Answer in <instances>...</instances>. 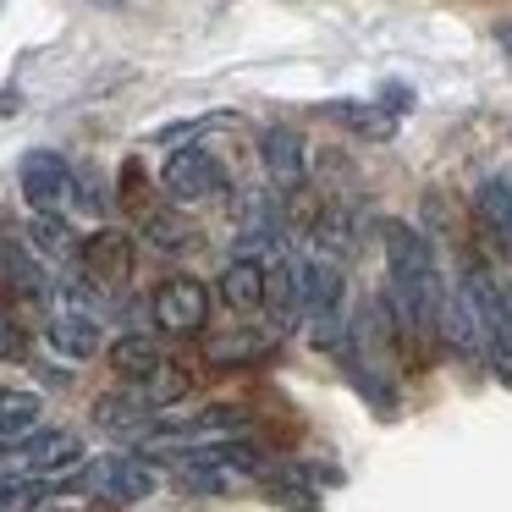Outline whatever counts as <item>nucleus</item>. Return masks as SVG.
Wrapping results in <instances>:
<instances>
[{
    "instance_id": "f257e3e1",
    "label": "nucleus",
    "mask_w": 512,
    "mask_h": 512,
    "mask_svg": "<svg viewBox=\"0 0 512 512\" xmlns=\"http://www.w3.org/2000/svg\"><path fill=\"white\" fill-rule=\"evenodd\" d=\"M292 281H298V303L303 320L314 325L325 347L342 336V303H347V281L336 259H292Z\"/></svg>"
},
{
    "instance_id": "f03ea898",
    "label": "nucleus",
    "mask_w": 512,
    "mask_h": 512,
    "mask_svg": "<svg viewBox=\"0 0 512 512\" xmlns=\"http://www.w3.org/2000/svg\"><path fill=\"white\" fill-rule=\"evenodd\" d=\"M17 188H23L34 215H67L78 204V171L56 155V149H28L17 160Z\"/></svg>"
},
{
    "instance_id": "7ed1b4c3",
    "label": "nucleus",
    "mask_w": 512,
    "mask_h": 512,
    "mask_svg": "<svg viewBox=\"0 0 512 512\" xmlns=\"http://www.w3.org/2000/svg\"><path fill=\"white\" fill-rule=\"evenodd\" d=\"M78 457H83V441L72 430H34L23 441H12V452L0 463H6V479H56Z\"/></svg>"
},
{
    "instance_id": "20e7f679",
    "label": "nucleus",
    "mask_w": 512,
    "mask_h": 512,
    "mask_svg": "<svg viewBox=\"0 0 512 512\" xmlns=\"http://www.w3.org/2000/svg\"><path fill=\"white\" fill-rule=\"evenodd\" d=\"M160 182H166L171 199L204 204V199H221L226 193V166L204 144H188V149H171V160L160 166Z\"/></svg>"
},
{
    "instance_id": "39448f33",
    "label": "nucleus",
    "mask_w": 512,
    "mask_h": 512,
    "mask_svg": "<svg viewBox=\"0 0 512 512\" xmlns=\"http://www.w3.org/2000/svg\"><path fill=\"white\" fill-rule=\"evenodd\" d=\"M155 325L166 336H199L204 320H210V292H204V281L193 276H171L155 287Z\"/></svg>"
},
{
    "instance_id": "423d86ee",
    "label": "nucleus",
    "mask_w": 512,
    "mask_h": 512,
    "mask_svg": "<svg viewBox=\"0 0 512 512\" xmlns=\"http://www.w3.org/2000/svg\"><path fill=\"white\" fill-rule=\"evenodd\" d=\"M78 485H89L94 496L116 501V507H133V501L155 496V468L144 463V457H100V463H89L78 474Z\"/></svg>"
},
{
    "instance_id": "0eeeda50",
    "label": "nucleus",
    "mask_w": 512,
    "mask_h": 512,
    "mask_svg": "<svg viewBox=\"0 0 512 512\" xmlns=\"http://www.w3.org/2000/svg\"><path fill=\"white\" fill-rule=\"evenodd\" d=\"M78 259H83V276H89L94 287L116 292L127 276H133V237L116 232V226H100L94 237H83Z\"/></svg>"
},
{
    "instance_id": "6e6552de",
    "label": "nucleus",
    "mask_w": 512,
    "mask_h": 512,
    "mask_svg": "<svg viewBox=\"0 0 512 512\" xmlns=\"http://www.w3.org/2000/svg\"><path fill=\"white\" fill-rule=\"evenodd\" d=\"M259 160H265V177L276 193H298L309 182V144L292 127H265L259 133Z\"/></svg>"
},
{
    "instance_id": "1a4fd4ad",
    "label": "nucleus",
    "mask_w": 512,
    "mask_h": 512,
    "mask_svg": "<svg viewBox=\"0 0 512 512\" xmlns=\"http://www.w3.org/2000/svg\"><path fill=\"white\" fill-rule=\"evenodd\" d=\"M215 292H221L237 314H254V309H265V303H270V276H265L259 259H232V265L221 270V287H215Z\"/></svg>"
},
{
    "instance_id": "9d476101",
    "label": "nucleus",
    "mask_w": 512,
    "mask_h": 512,
    "mask_svg": "<svg viewBox=\"0 0 512 512\" xmlns=\"http://www.w3.org/2000/svg\"><path fill=\"white\" fill-rule=\"evenodd\" d=\"M204 358H210L215 369L265 364V358H276V336H270V331H232V336H215V342H204Z\"/></svg>"
},
{
    "instance_id": "9b49d317",
    "label": "nucleus",
    "mask_w": 512,
    "mask_h": 512,
    "mask_svg": "<svg viewBox=\"0 0 512 512\" xmlns=\"http://www.w3.org/2000/svg\"><path fill=\"white\" fill-rule=\"evenodd\" d=\"M50 347H56L61 358H72V364H83V358H94L100 353V325L89 320V314H56V320H50Z\"/></svg>"
},
{
    "instance_id": "f8f14e48",
    "label": "nucleus",
    "mask_w": 512,
    "mask_h": 512,
    "mask_svg": "<svg viewBox=\"0 0 512 512\" xmlns=\"http://www.w3.org/2000/svg\"><path fill=\"white\" fill-rule=\"evenodd\" d=\"M325 116L342 127H353L358 138H391L397 133V111H386V105H364V100H336L325 105Z\"/></svg>"
},
{
    "instance_id": "ddd939ff",
    "label": "nucleus",
    "mask_w": 512,
    "mask_h": 512,
    "mask_svg": "<svg viewBox=\"0 0 512 512\" xmlns=\"http://www.w3.org/2000/svg\"><path fill=\"white\" fill-rule=\"evenodd\" d=\"M144 237H149V248H160V254H188V248H199V232H193L182 215L155 210V204L144 210Z\"/></svg>"
},
{
    "instance_id": "4468645a",
    "label": "nucleus",
    "mask_w": 512,
    "mask_h": 512,
    "mask_svg": "<svg viewBox=\"0 0 512 512\" xmlns=\"http://www.w3.org/2000/svg\"><path fill=\"white\" fill-rule=\"evenodd\" d=\"M111 369H116L122 380H138V386H144V380L160 369V347H155V336H122V342L111 347Z\"/></svg>"
},
{
    "instance_id": "2eb2a0df",
    "label": "nucleus",
    "mask_w": 512,
    "mask_h": 512,
    "mask_svg": "<svg viewBox=\"0 0 512 512\" xmlns=\"http://www.w3.org/2000/svg\"><path fill=\"white\" fill-rule=\"evenodd\" d=\"M265 496L276 501V507H292V512H320V496H314V485L298 474V468H270L265 474Z\"/></svg>"
},
{
    "instance_id": "dca6fc26",
    "label": "nucleus",
    "mask_w": 512,
    "mask_h": 512,
    "mask_svg": "<svg viewBox=\"0 0 512 512\" xmlns=\"http://www.w3.org/2000/svg\"><path fill=\"white\" fill-rule=\"evenodd\" d=\"M193 391V380H188V369L182 364H171V358H160V369L138 386V397H144V408H171V402H182Z\"/></svg>"
},
{
    "instance_id": "f3484780",
    "label": "nucleus",
    "mask_w": 512,
    "mask_h": 512,
    "mask_svg": "<svg viewBox=\"0 0 512 512\" xmlns=\"http://www.w3.org/2000/svg\"><path fill=\"white\" fill-rule=\"evenodd\" d=\"M39 424V397L34 391H0V441H23Z\"/></svg>"
},
{
    "instance_id": "a211bd4d",
    "label": "nucleus",
    "mask_w": 512,
    "mask_h": 512,
    "mask_svg": "<svg viewBox=\"0 0 512 512\" xmlns=\"http://www.w3.org/2000/svg\"><path fill=\"white\" fill-rule=\"evenodd\" d=\"M28 237H34L39 254H50V259H67V254H78V248H83L61 215H34V221H28Z\"/></svg>"
},
{
    "instance_id": "6ab92c4d",
    "label": "nucleus",
    "mask_w": 512,
    "mask_h": 512,
    "mask_svg": "<svg viewBox=\"0 0 512 512\" xmlns=\"http://www.w3.org/2000/svg\"><path fill=\"white\" fill-rule=\"evenodd\" d=\"M50 496V479H0V512H34Z\"/></svg>"
},
{
    "instance_id": "aec40b11",
    "label": "nucleus",
    "mask_w": 512,
    "mask_h": 512,
    "mask_svg": "<svg viewBox=\"0 0 512 512\" xmlns=\"http://www.w3.org/2000/svg\"><path fill=\"white\" fill-rule=\"evenodd\" d=\"M94 419H100L105 430H127V424H138V419H144V397H100Z\"/></svg>"
},
{
    "instance_id": "412c9836",
    "label": "nucleus",
    "mask_w": 512,
    "mask_h": 512,
    "mask_svg": "<svg viewBox=\"0 0 512 512\" xmlns=\"http://www.w3.org/2000/svg\"><path fill=\"white\" fill-rule=\"evenodd\" d=\"M0 358H23V336H17V325L0 314Z\"/></svg>"
}]
</instances>
